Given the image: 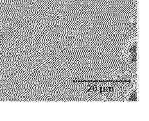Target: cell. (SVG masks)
Segmentation results:
<instances>
[{
	"mask_svg": "<svg viewBox=\"0 0 149 121\" xmlns=\"http://www.w3.org/2000/svg\"><path fill=\"white\" fill-rule=\"evenodd\" d=\"M137 40L133 39L127 43L124 49V58L130 65L136 64L137 61Z\"/></svg>",
	"mask_w": 149,
	"mask_h": 121,
	"instance_id": "obj_1",
	"label": "cell"
},
{
	"mask_svg": "<svg viewBox=\"0 0 149 121\" xmlns=\"http://www.w3.org/2000/svg\"><path fill=\"white\" fill-rule=\"evenodd\" d=\"M127 101H137V91L136 88H132L129 91L126 97Z\"/></svg>",
	"mask_w": 149,
	"mask_h": 121,
	"instance_id": "obj_2",
	"label": "cell"
}]
</instances>
